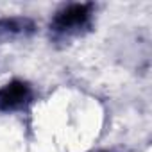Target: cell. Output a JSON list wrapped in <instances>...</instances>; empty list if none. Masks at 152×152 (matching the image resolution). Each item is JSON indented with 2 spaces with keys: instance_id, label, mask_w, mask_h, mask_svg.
I'll use <instances>...</instances> for the list:
<instances>
[{
  "instance_id": "2",
  "label": "cell",
  "mask_w": 152,
  "mask_h": 152,
  "mask_svg": "<svg viewBox=\"0 0 152 152\" xmlns=\"http://www.w3.org/2000/svg\"><path fill=\"white\" fill-rule=\"evenodd\" d=\"M91 15V4H72L66 6L64 9H61L54 22H52V29L57 32H66L72 29H77L83 27L88 18Z\"/></svg>"
},
{
  "instance_id": "1",
  "label": "cell",
  "mask_w": 152,
  "mask_h": 152,
  "mask_svg": "<svg viewBox=\"0 0 152 152\" xmlns=\"http://www.w3.org/2000/svg\"><path fill=\"white\" fill-rule=\"evenodd\" d=\"M32 100V90L23 81H11L0 88V111H18Z\"/></svg>"
}]
</instances>
